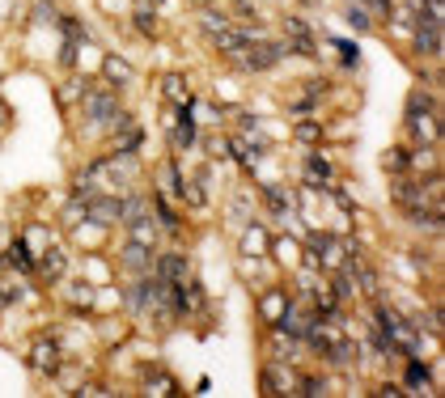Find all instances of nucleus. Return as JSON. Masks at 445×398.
Segmentation results:
<instances>
[{"label": "nucleus", "mask_w": 445, "mask_h": 398, "mask_svg": "<svg viewBox=\"0 0 445 398\" xmlns=\"http://www.w3.org/2000/svg\"><path fill=\"white\" fill-rule=\"evenodd\" d=\"M263 390H276V394H301V377L289 369V360H271L263 369Z\"/></svg>", "instance_id": "f257e3e1"}, {"label": "nucleus", "mask_w": 445, "mask_h": 398, "mask_svg": "<svg viewBox=\"0 0 445 398\" xmlns=\"http://www.w3.org/2000/svg\"><path fill=\"white\" fill-rule=\"evenodd\" d=\"M30 365H34V373H43V377L60 373V344H55L51 335H38L34 348H30Z\"/></svg>", "instance_id": "f03ea898"}, {"label": "nucleus", "mask_w": 445, "mask_h": 398, "mask_svg": "<svg viewBox=\"0 0 445 398\" xmlns=\"http://www.w3.org/2000/svg\"><path fill=\"white\" fill-rule=\"evenodd\" d=\"M280 55H285V47H276V43H250L242 55H238V60H242V68H250V72H263V68H271L276 60H280Z\"/></svg>", "instance_id": "7ed1b4c3"}, {"label": "nucleus", "mask_w": 445, "mask_h": 398, "mask_svg": "<svg viewBox=\"0 0 445 398\" xmlns=\"http://www.w3.org/2000/svg\"><path fill=\"white\" fill-rule=\"evenodd\" d=\"M412 43H416L420 55H441V22H432V17H416V26H412Z\"/></svg>", "instance_id": "20e7f679"}, {"label": "nucleus", "mask_w": 445, "mask_h": 398, "mask_svg": "<svg viewBox=\"0 0 445 398\" xmlns=\"http://www.w3.org/2000/svg\"><path fill=\"white\" fill-rule=\"evenodd\" d=\"M310 250H314V259H318L326 271L344 267V246H340V238H331V234H314V238H310Z\"/></svg>", "instance_id": "39448f33"}, {"label": "nucleus", "mask_w": 445, "mask_h": 398, "mask_svg": "<svg viewBox=\"0 0 445 398\" xmlns=\"http://www.w3.org/2000/svg\"><path fill=\"white\" fill-rule=\"evenodd\" d=\"M85 110H89V119H115L119 110H115V98L110 93H85Z\"/></svg>", "instance_id": "423d86ee"}, {"label": "nucleus", "mask_w": 445, "mask_h": 398, "mask_svg": "<svg viewBox=\"0 0 445 398\" xmlns=\"http://www.w3.org/2000/svg\"><path fill=\"white\" fill-rule=\"evenodd\" d=\"M161 89H165V98H170L174 106H191V93H187L183 72H165V77H161Z\"/></svg>", "instance_id": "0eeeda50"}, {"label": "nucleus", "mask_w": 445, "mask_h": 398, "mask_svg": "<svg viewBox=\"0 0 445 398\" xmlns=\"http://www.w3.org/2000/svg\"><path fill=\"white\" fill-rule=\"evenodd\" d=\"M407 123H412V132H416V140H420V144H437L441 123H437L432 115H407Z\"/></svg>", "instance_id": "6e6552de"}, {"label": "nucleus", "mask_w": 445, "mask_h": 398, "mask_svg": "<svg viewBox=\"0 0 445 398\" xmlns=\"http://www.w3.org/2000/svg\"><path fill=\"white\" fill-rule=\"evenodd\" d=\"M157 275H161V280H174V284L187 280V259H183V254H161V259H157Z\"/></svg>", "instance_id": "1a4fd4ad"}, {"label": "nucleus", "mask_w": 445, "mask_h": 398, "mask_svg": "<svg viewBox=\"0 0 445 398\" xmlns=\"http://www.w3.org/2000/svg\"><path fill=\"white\" fill-rule=\"evenodd\" d=\"M407 390H420V394H432V381H428V365L424 360H407Z\"/></svg>", "instance_id": "9d476101"}, {"label": "nucleus", "mask_w": 445, "mask_h": 398, "mask_svg": "<svg viewBox=\"0 0 445 398\" xmlns=\"http://www.w3.org/2000/svg\"><path fill=\"white\" fill-rule=\"evenodd\" d=\"M89 216H93V220H102V224L119 220V199H110V195H93V204H89Z\"/></svg>", "instance_id": "9b49d317"}, {"label": "nucleus", "mask_w": 445, "mask_h": 398, "mask_svg": "<svg viewBox=\"0 0 445 398\" xmlns=\"http://www.w3.org/2000/svg\"><path fill=\"white\" fill-rule=\"evenodd\" d=\"M259 309H263V318H271V322H280V318L289 314V301H285V293H263Z\"/></svg>", "instance_id": "f8f14e48"}, {"label": "nucleus", "mask_w": 445, "mask_h": 398, "mask_svg": "<svg viewBox=\"0 0 445 398\" xmlns=\"http://www.w3.org/2000/svg\"><path fill=\"white\" fill-rule=\"evenodd\" d=\"M285 30L293 34V47H297V51H306V55L314 51V30H310V26H301L297 17H289V22H285Z\"/></svg>", "instance_id": "ddd939ff"}, {"label": "nucleus", "mask_w": 445, "mask_h": 398, "mask_svg": "<svg viewBox=\"0 0 445 398\" xmlns=\"http://www.w3.org/2000/svg\"><path fill=\"white\" fill-rule=\"evenodd\" d=\"M179 309L183 314L204 309V289H199V284H183V289H179Z\"/></svg>", "instance_id": "4468645a"}, {"label": "nucleus", "mask_w": 445, "mask_h": 398, "mask_svg": "<svg viewBox=\"0 0 445 398\" xmlns=\"http://www.w3.org/2000/svg\"><path fill=\"white\" fill-rule=\"evenodd\" d=\"M102 72L115 81V85H128V81H132V68H128V60H119V55H106V60H102Z\"/></svg>", "instance_id": "2eb2a0df"}, {"label": "nucleus", "mask_w": 445, "mask_h": 398, "mask_svg": "<svg viewBox=\"0 0 445 398\" xmlns=\"http://www.w3.org/2000/svg\"><path fill=\"white\" fill-rule=\"evenodd\" d=\"M144 390H149V394H174V377L161 373V369H149V373H144Z\"/></svg>", "instance_id": "dca6fc26"}, {"label": "nucleus", "mask_w": 445, "mask_h": 398, "mask_svg": "<svg viewBox=\"0 0 445 398\" xmlns=\"http://www.w3.org/2000/svg\"><path fill=\"white\" fill-rule=\"evenodd\" d=\"M344 13H348V22H352L361 34H369V30H373V17L365 13V5H361V0H348V5H344Z\"/></svg>", "instance_id": "f3484780"}, {"label": "nucleus", "mask_w": 445, "mask_h": 398, "mask_svg": "<svg viewBox=\"0 0 445 398\" xmlns=\"http://www.w3.org/2000/svg\"><path fill=\"white\" fill-rule=\"evenodd\" d=\"M306 174H310V183H314V187H331V165H326L322 157H310Z\"/></svg>", "instance_id": "a211bd4d"}, {"label": "nucleus", "mask_w": 445, "mask_h": 398, "mask_svg": "<svg viewBox=\"0 0 445 398\" xmlns=\"http://www.w3.org/2000/svg\"><path fill=\"white\" fill-rule=\"evenodd\" d=\"M153 204H157V224H161V229L179 234V216H174V208H170V204H165V195H157Z\"/></svg>", "instance_id": "6ab92c4d"}, {"label": "nucleus", "mask_w": 445, "mask_h": 398, "mask_svg": "<svg viewBox=\"0 0 445 398\" xmlns=\"http://www.w3.org/2000/svg\"><path fill=\"white\" fill-rule=\"evenodd\" d=\"M348 275H356V280H361L365 297H373V293H377V275H373V267H365V263H352V267H348Z\"/></svg>", "instance_id": "aec40b11"}, {"label": "nucleus", "mask_w": 445, "mask_h": 398, "mask_svg": "<svg viewBox=\"0 0 445 398\" xmlns=\"http://www.w3.org/2000/svg\"><path fill=\"white\" fill-rule=\"evenodd\" d=\"M361 5H365V13L377 17V22H391V17H395V0H361Z\"/></svg>", "instance_id": "412c9836"}, {"label": "nucleus", "mask_w": 445, "mask_h": 398, "mask_svg": "<svg viewBox=\"0 0 445 398\" xmlns=\"http://www.w3.org/2000/svg\"><path fill=\"white\" fill-rule=\"evenodd\" d=\"M382 165L391 169V174H403V169H412V153H407V148H391Z\"/></svg>", "instance_id": "4be33fe9"}, {"label": "nucleus", "mask_w": 445, "mask_h": 398, "mask_svg": "<svg viewBox=\"0 0 445 398\" xmlns=\"http://www.w3.org/2000/svg\"><path fill=\"white\" fill-rule=\"evenodd\" d=\"M123 263H128L132 271H144V267H149V246H140V242H132V246L123 250Z\"/></svg>", "instance_id": "5701e85b"}, {"label": "nucleus", "mask_w": 445, "mask_h": 398, "mask_svg": "<svg viewBox=\"0 0 445 398\" xmlns=\"http://www.w3.org/2000/svg\"><path fill=\"white\" fill-rule=\"evenodd\" d=\"M132 26H136L144 38H157V17H153L149 9H136V13H132Z\"/></svg>", "instance_id": "b1692460"}, {"label": "nucleus", "mask_w": 445, "mask_h": 398, "mask_svg": "<svg viewBox=\"0 0 445 398\" xmlns=\"http://www.w3.org/2000/svg\"><path fill=\"white\" fill-rule=\"evenodd\" d=\"M199 26H204V30H208L212 38H216V34H225V30H229V22H225V17H220V13H212V9H204V13H199Z\"/></svg>", "instance_id": "393cba45"}, {"label": "nucleus", "mask_w": 445, "mask_h": 398, "mask_svg": "<svg viewBox=\"0 0 445 398\" xmlns=\"http://www.w3.org/2000/svg\"><path fill=\"white\" fill-rule=\"evenodd\" d=\"M128 301H132V309H136V314H144V309H149V301H153V284H136Z\"/></svg>", "instance_id": "a878e982"}, {"label": "nucleus", "mask_w": 445, "mask_h": 398, "mask_svg": "<svg viewBox=\"0 0 445 398\" xmlns=\"http://www.w3.org/2000/svg\"><path fill=\"white\" fill-rule=\"evenodd\" d=\"M64 271V250H51L47 259H43V280H55Z\"/></svg>", "instance_id": "bb28decb"}, {"label": "nucleus", "mask_w": 445, "mask_h": 398, "mask_svg": "<svg viewBox=\"0 0 445 398\" xmlns=\"http://www.w3.org/2000/svg\"><path fill=\"white\" fill-rule=\"evenodd\" d=\"M331 43H335V51L344 55V64H348V68H356V60H361V51H356V43H348V38H340V34L331 38Z\"/></svg>", "instance_id": "cd10ccee"}, {"label": "nucleus", "mask_w": 445, "mask_h": 398, "mask_svg": "<svg viewBox=\"0 0 445 398\" xmlns=\"http://www.w3.org/2000/svg\"><path fill=\"white\" fill-rule=\"evenodd\" d=\"M331 390H335V385H331L326 377H306L301 373V394H331Z\"/></svg>", "instance_id": "c85d7f7f"}, {"label": "nucleus", "mask_w": 445, "mask_h": 398, "mask_svg": "<svg viewBox=\"0 0 445 398\" xmlns=\"http://www.w3.org/2000/svg\"><path fill=\"white\" fill-rule=\"evenodd\" d=\"M132 242H140V246H153V224L140 216V220H132Z\"/></svg>", "instance_id": "c756f323"}, {"label": "nucleus", "mask_w": 445, "mask_h": 398, "mask_svg": "<svg viewBox=\"0 0 445 398\" xmlns=\"http://www.w3.org/2000/svg\"><path fill=\"white\" fill-rule=\"evenodd\" d=\"M407 115H432V98H428V93H416V98L407 102Z\"/></svg>", "instance_id": "7c9ffc66"}, {"label": "nucleus", "mask_w": 445, "mask_h": 398, "mask_svg": "<svg viewBox=\"0 0 445 398\" xmlns=\"http://www.w3.org/2000/svg\"><path fill=\"white\" fill-rule=\"evenodd\" d=\"M297 140H301V144H318V140H322L318 123H297Z\"/></svg>", "instance_id": "2f4dec72"}, {"label": "nucleus", "mask_w": 445, "mask_h": 398, "mask_svg": "<svg viewBox=\"0 0 445 398\" xmlns=\"http://www.w3.org/2000/svg\"><path fill=\"white\" fill-rule=\"evenodd\" d=\"M161 191H183L179 169H174V165H165V169H161Z\"/></svg>", "instance_id": "473e14b6"}, {"label": "nucleus", "mask_w": 445, "mask_h": 398, "mask_svg": "<svg viewBox=\"0 0 445 398\" xmlns=\"http://www.w3.org/2000/svg\"><path fill=\"white\" fill-rule=\"evenodd\" d=\"M9 259H13V267H17V271H30V254H26V246H22V242L13 246V254H9Z\"/></svg>", "instance_id": "72a5a7b5"}, {"label": "nucleus", "mask_w": 445, "mask_h": 398, "mask_svg": "<svg viewBox=\"0 0 445 398\" xmlns=\"http://www.w3.org/2000/svg\"><path fill=\"white\" fill-rule=\"evenodd\" d=\"M267 208H271V212H285V208H289V195H285V191H267Z\"/></svg>", "instance_id": "f704fd0d"}, {"label": "nucleus", "mask_w": 445, "mask_h": 398, "mask_svg": "<svg viewBox=\"0 0 445 398\" xmlns=\"http://www.w3.org/2000/svg\"><path fill=\"white\" fill-rule=\"evenodd\" d=\"M60 98H64V102H77V98H85V81H73L68 89H60Z\"/></svg>", "instance_id": "c9c22d12"}, {"label": "nucleus", "mask_w": 445, "mask_h": 398, "mask_svg": "<svg viewBox=\"0 0 445 398\" xmlns=\"http://www.w3.org/2000/svg\"><path fill=\"white\" fill-rule=\"evenodd\" d=\"M89 216V208H81V204H68L64 208V220H85Z\"/></svg>", "instance_id": "e433bc0d"}, {"label": "nucleus", "mask_w": 445, "mask_h": 398, "mask_svg": "<svg viewBox=\"0 0 445 398\" xmlns=\"http://www.w3.org/2000/svg\"><path fill=\"white\" fill-rule=\"evenodd\" d=\"M310 110H314V98H310V93H306L301 102H293V115H310Z\"/></svg>", "instance_id": "4c0bfd02"}, {"label": "nucleus", "mask_w": 445, "mask_h": 398, "mask_svg": "<svg viewBox=\"0 0 445 398\" xmlns=\"http://www.w3.org/2000/svg\"><path fill=\"white\" fill-rule=\"evenodd\" d=\"M306 5H322V0H306Z\"/></svg>", "instance_id": "58836bf2"}, {"label": "nucleus", "mask_w": 445, "mask_h": 398, "mask_svg": "<svg viewBox=\"0 0 445 398\" xmlns=\"http://www.w3.org/2000/svg\"><path fill=\"white\" fill-rule=\"evenodd\" d=\"M0 123H5V110H0Z\"/></svg>", "instance_id": "ea45409f"}]
</instances>
